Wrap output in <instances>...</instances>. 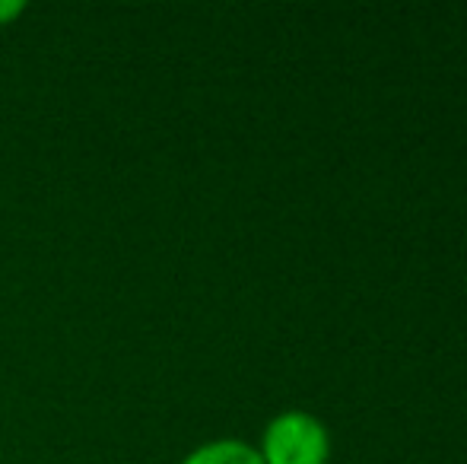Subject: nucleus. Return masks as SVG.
<instances>
[{
	"label": "nucleus",
	"instance_id": "1",
	"mask_svg": "<svg viewBox=\"0 0 467 464\" xmlns=\"http://www.w3.org/2000/svg\"><path fill=\"white\" fill-rule=\"evenodd\" d=\"M258 452L265 464H327L331 436L318 417L306 410H286L267 423Z\"/></svg>",
	"mask_w": 467,
	"mask_h": 464
},
{
	"label": "nucleus",
	"instance_id": "2",
	"mask_svg": "<svg viewBox=\"0 0 467 464\" xmlns=\"http://www.w3.org/2000/svg\"><path fill=\"white\" fill-rule=\"evenodd\" d=\"M182 464H265L258 449L239 439H216L207 446L194 449L191 455L182 459Z\"/></svg>",
	"mask_w": 467,
	"mask_h": 464
},
{
	"label": "nucleus",
	"instance_id": "3",
	"mask_svg": "<svg viewBox=\"0 0 467 464\" xmlns=\"http://www.w3.org/2000/svg\"><path fill=\"white\" fill-rule=\"evenodd\" d=\"M23 13H26L23 0H0V26L16 23V19L23 16Z\"/></svg>",
	"mask_w": 467,
	"mask_h": 464
}]
</instances>
